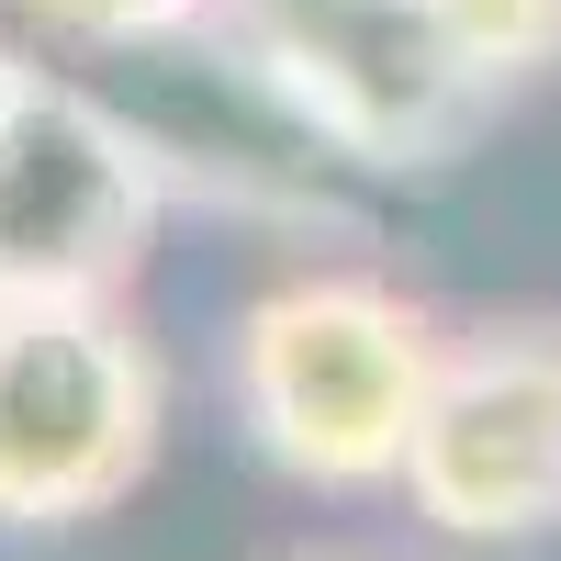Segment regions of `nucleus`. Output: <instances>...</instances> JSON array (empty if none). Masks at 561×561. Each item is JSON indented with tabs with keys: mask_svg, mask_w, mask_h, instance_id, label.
<instances>
[{
	"mask_svg": "<svg viewBox=\"0 0 561 561\" xmlns=\"http://www.w3.org/2000/svg\"><path fill=\"white\" fill-rule=\"evenodd\" d=\"M449 325L382 270H293L225 325V393L280 483L393 494Z\"/></svg>",
	"mask_w": 561,
	"mask_h": 561,
	"instance_id": "1",
	"label": "nucleus"
},
{
	"mask_svg": "<svg viewBox=\"0 0 561 561\" xmlns=\"http://www.w3.org/2000/svg\"><path fill=\"white\" fill-rule=\"evenodd\" d=\"M214 34L314 147L393 180L449 169L494 113V90L438 34L427 0H214Z\"/></svg>",
	"mask_w": 561,
	"mask_h": 561,
	"instance_id": "2",
	"label": "nucleus"
},
{
	"mask_svg": "<svg viewBox=\"0 0 561 561\" xmlns=\"http://www.w3.org/2000/svg\"><path fill=\"white\" fill-rule=\"evenodd\" d=\"M169 370L124 304H0V528H90L158 472Z\"/></svg>",
	"mask_w": 561,
	"mask_h": 561,
	"instance_id": "3",
	"label": "nucleus"
},
{
	"mask_svg": "<svg viewBox=\"0 0 561 561\" xmlns=\"http://www.w3.org/2000/svg\"><path fill=\"white\" fill-rule=\"evenodd\" d=\"M169 214V158L102 90L23 68L0 113V304H124Z\"/></svg>",
	"mask_w": 561,
	"mask_h": 561,
	"instance_id": "4",
	"label": "nucleus"
},
{
	"mask_svg": "<svg viewBox=\"0 0 561 561\" xmlns=\"http://www.w3.org/2000/svg\"><path fill=\"white\" fill-rule=\"evenodd\" d=\"M393 494L472 550H528L561 528V325L505 314L438 348Z\"/></svg>",
	"mask_w": 561,
	"mask_h": 561,
	"instance_id": "5",
	"label": "nucleus"
},
{
	"mask_svg": "<svg viewBox=\"0 0 561 561\" xmlns=\"http://www.w3.org/2000/svg\"><path fill=\"white\" fill-rule=\"evenodd\" d=\"M438 34L472 57V79L494 90H528L539 68H561V0H427Z\"/></svg>",
	"mask_w": 561,
	"mask_h": 561,
	"instance_id": "6",
	"label": "nucleus"
},
{
	"mask_svg": "<svg viewBox=\"0 0 561 561\" xmlns=\"http://www.w3.org/2000/svg\"><path fill=\"white\" fill-rule=\"evenodd\" d=\"M0 12H23L57 45H169V34L214 23V0H0Z\"/></svg>",
	"mask_w": 561,
	"mask_h": 561,
	"instance_id": "7",
	"label": "nucleus"
},
{
	"mask_svg": "<svg viewBox=\"0 0 561 561\" xmlns=\"http://www.w3.org/2000/svg\"><path fill=\"white\" fill-rule=\"evenodd\" d=\"M12 90H23V57H12V45H0V113H12Z\"/></svg>",
	"mask_w": 561,
	"mask_h": 561,
	"instance_id": "8",
	"label": "nucleus"
},
{
	"mask_svg": "<svg viewBox=\"0 0 561 561\" xmlns=\"http://www.w3.org/2000/svg\"><path fill=\"white\" fill-rule=\"evenodd\" d=\"M293 561H382V550H293Z\"/></svg>",
	"mask_w": 561,
	"mask_h": 561,
	"instance_id": "9",
	"label": "nucleus"
}]
</instances>
